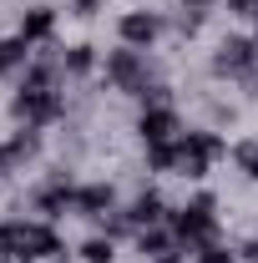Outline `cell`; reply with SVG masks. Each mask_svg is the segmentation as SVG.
<instances>
[{
  "instance_id": "1",
  "label": "cell",
  "mask_w": 258,
  "mask_h": 263,
  "mask_svg": "<svg viewBox=\"0 0 258 263\" xmlns=\"http://www.w3.org/2000/svg\"><path fill=\"white\" fill-rule=\"evenodd\" d=\"M167 228H172V238H177L182 248H202V243H213V238H218V197H213V193H197L193 202L172 208V213H167Z\"/></svg>"
},
{
  "instance_id": "2",
  "label": "cell",
  "mask_w": 258,
  "mask_h": 263,
  "mask_svg": "<svg viewBox=\"0 0 258 263\" xmlns=\"http://www.w3.org/2000/svg\"><path fill=\"white\" fill-rule=\"evenodd\" d=\"M213 157H228V142L218 132H182L177 137V177H208Z\"/></svg>"
},
{
  "instance_id": "3",
  "label": "cell",
  "mask_w": 258,
  "mask_h": 263,
  "mask_svg": "<svg viewBox=\"0 0 258 263\" xmlns=\"http://www.w3.org/2000/svg\"><path fill=\"white\" fill-rule=\"evenodd\" d=\"M106 81H112L117 91H127V97H142V91L152 86V66H147L142 51L117 46V51H106Z\"/></svg>"
},
{
  "instance_id": "4",
  "label": "cell",
  "mask_w": 258,
  "mask_h": 263,
  "mask_svg": "<svg viewBox=\"0 0 258 263\" xmlns=\"http://www.w3.org/2000/svg\"><path fill=\"white\" fill-rule=\"evenodd\" d=\"M66 111V101L56 86H21L15 97H10V117L15 122H26V127H46V122H56Z\"/></svg>"
},
{
  "instance_id": "5",
  "label": "cell",
  "mask_w": 258,
  "mask_h": 263,
  "mask_svg": "<svg viewBox=\"0 0 258 263\" xmlns=\"http://www.w3.org/2000/svg\"><path fill=\"white\" fill-rule=\"evenodd\" d=\"M253 61H258V41L228 35V41H218V51H213V76H253Z\"/></svg>"
},
{
  "instance_id": "6",
  "label": "cell",
  "mask_w": 258,
  "mask_h": 263,
  "mask_svg": "<svg viewBox=\"0 0 258 263\" xmlns=\"http://www.w3.org/2000/svg\"><path fill=\"white\" fill-rule=\"evenodd\" d=\"M15 228H21V258H61L66 263V243H61V233L51 228V223H46V218H41V223H21V218H15Z\"/></svg>"
},
{
  "instance_id": "7",
  "label": "cell",
  "mask_w": 258,
  "mask_h": 263,
  "mask_svg": "<svg viewBox=\"0 0 258 263\" xmlns=\"http://www.w3.org/2000/svg\"><path fill=\"white\" fill-rule=\"evenodd\" d=\"M117 35H122V46H132V51H147L162 35V15L157 10H127V15L117 21Z\"/></svg>"
},
{
  "instance_id": "8",
  "label": "cell",
  "mask_w": 258,
  "mask_h": 263,
  "mask_svg": "<svg viewBox=\"0 0 258 263\" xmlns=\"http://www.w3.org/2000/svg\"><path fill=\"white\" fill-rule=\"evenodd\" d=\"M137 137H142V142H177V137H182V117H177L172 106H142Z\"/></svg>"
},
{
  "instance_id": "9",
  "label": "cell",
  "mask_w": 258,
  "mask_h": 263,
  "mask_svg": "<svg viewBox=\"0 0 258 263\" xmlns=\"http://www.w3.org/2000/svg\"><path fill=\"white\" fill-rule=\"evenodd\" d=\"M112 208H117V187L112 182H81L76 187V202H71V213H81L91 223H97L101 213H112Z\"/></svg>"
},
{
  "instance_id": "10",
  "label": "cell",
  "mask_w": 258,
  "mask_h": 263,
  "mask_svg": "<svg viewBox=\"0 0 258 263\" xmlns=\"http://www.w3.org/2000/svg\"><path fill=\"white\" fill-rule=\"evenodd\" d=\"M167 213H172V208H167L162 193H152V187H147V193H137V197L127 202L132 228H157V223H167Z\"/></svg>"
},
{
  "instance_id": "11",
  "label": "cell",
  "mask_w": 258,
  "mask_h": 263,
  "mask_svg": "<svg viewBox=\"0 0 258 263\" xmlns=\"http://www.w3.org/2000/svg\"><path fill=\"white\" fill-rule=\"evenodd\" d=\"M51 31H56V10L51 5H31V10H21V35L26 41H51Z\"/></svg>"
},
{
  "instance_id": "12",
  "label": "cell",
  "mask_w": 258,
  "mask_h": 263,
  "mask_svg": "<svg viewBox=\"0 0 258 263\" xmlns=\"http://www.w3.org/2000/svg\"><path fill=\"white\" fill-rule=\"evenodd\" d=\"M132 243H137V253H142V258H162V253H167V248H177V238H172V228H137V238H132Z\"/></svg>"
},
{
  "instance_id": "13",
  "label": "cell",
  "mask_w": 258,
  "mask_h": 263,
  "mask_svg": "<svg viewBox=\"0 0 258 263\" xmlns=\"http://www.w3.org/2000/svg\"><path fill=\"white\" fill-rule=\"evenodd\" d=\"M31 66V41L26 35H10V41H0V76H10V71H26Z\"/></svg>"
},
{
  "instance_id": "14",
  "label": "cell",
  "mask_w": 258,
  "mask_h": 263,
  "mask_svg": "<svg viewBox=\"0 0 258 263\" xmlns=\"http://www.w3.org/2000/svg\"><path fill=\"white\" fill-rule=\"evenodd\" d=\"M91 66H97V46H71V51H61V76H91Z\"/></svg>"
},
{
  "instance_id": "15",
  "label": "cell",
  "mask_w": 258,
  "mask_h": 263,
  "mask_svg": "<svg viewBox=\"0 0 258 263\" xmlns=\"http://www.w3.org/2000/svg\"><path fill=\"white\" fill-rule=\"evenodd\" d=\"M147 172H177V142H147Z\"/></svg>"
},
{
  "instance_id": "16",
  "label": "cell",
  "mask_w": 258,
  "mask_h": 263,
  "mask_svg": "<svg viewBox=\"0 0 258 263\" xmlns=\"http://www.w3.org/2000/svg\"><path fill=\"white\" fill-rule=\"evenodd\" d=\"M86 263H112V253H117V238H106V233H91L81 248H76Z\"/></svg>"
},
{
  "instance_id": "17",
  "label": "cell",
  "mask_w": 258,
  "mask_h": 263,
  "mask_svg": "<svg viewBox=\"0 0 258 263\" xmlns=\"http://www.w3.org/2000/svg\"><path fill=\"white\" fill-rule=\"evenodd\" d=\"M15 258H21V228L0 223V263H15Z\"/></svg>"
},
{
  "instance_id": "18",
  "label": "cell",
  "mask_w": 258,
  "mask_h": 263,
  "mask_svg": "<svg viewBox=\"0 0 258 263\" xmlns=\"http://www.w3.org/2000/svg\"><path fill=\"white\" fill-rule=\"evenodd\" d=\"M233 162L243 167V177L258 182V142H238V147H233Z\"/></svg>"
},
{
  "instance_id": "19",
  "label": "cell",
  "mask_w": 258,
  "mask_h": 263,
  "mask_svg": "<svg viewBox=\"0 0 258 263\" xmlns=\"http://www.w3.org/2000/svg\"><path fill=\"white\" fill-rule=\"evenodd\" d=\"M193 253H197V263H233V258H238V253L223 248L218 238H213V243H202V248H193Z\"/></svg>"
},
{
  "instance_id": "20",
  "label": "cell",
  "mask_w": 258,
  "mask_h": 263,
  "mask_svg": "<svg viewBox=\"0 0 258 263\" xmlns=\"http://www.w3.org/2000/svg\"><path fill=\"white\" fill-rule=\"evenodd\" d=\"M97 10H101V0H71V15H76V21H91Z\"/></svg>"
},
{
  "instance_id": "21",
  "label": "cell",
  "mask_w": 258,
  "mask_h": 263,
  "mask_svg": "<svg viewBox=\"0 0 258 263\" xmlns=\"http://www.w3.org/2000/svg\"><path fill=\"white\" fill-rule=\"evenodd\" d=\"M223 5L233 10V15H253V10H258V0H223Z\"/></svg>"
},
{
  "instance_id": "22",
  "label": "cell",
  "mask_w": 258,
  "mask_h": 263,
  "mask_svg": "<svg viewBox=\"0 0 258 263\" xmlns=\"http://www.w3.org/2000/svg\"><path fill=\"white\" fill-rule=\"evenodd\" d=\"M152 263H188V248L177 243V248H167V253H162V258H152Z\"/></svg>"
},
{
  "instance_id": "23",
  "label": "cell",
  "mask_w": 258,
  "mask_h": 263,
  "mask_svg": "<svg viewBox=\"0 0 258 263\" xmlns=\"http://www.w3.org/2000/svg\"><path fill=\"white\" fill-rule=\"evenodd\" d=\"M213 5H218V0H188V10H197V15H208Z\"/></svg>"
},
{
  "instance_id": "24",
  "label": "cell",
  "mask_w": 258,
  "mask_h": 263,
  "mask_svg": "<svg viewBox=\"0 0 258 263\" xmlns=\"http://www.w3.org/2000/svg\"><path fill=\"white\" fill-rule=\"evenodd\" d=\"M238 253H243V258H248V263H258V238H253V243H243Z\"/></svg>"
},
{
  "instance_id": "25",
  "label": "cell",
  "mask_w": 258,
  "mask_h": 263,
  "mask_svg": "<svg viewBox=\"0 0 258 263\" xmlns=\"http://www.w3.org/2000/svg\"><path fill=\"white\" fill-rule=\"evenodd\" d=\"M253 76H258V61H253Z\"/></svg>"
},
{
  "instance_id": "26",
  "label": "cell",
  "mask_w": 258,
  "mask_h": 263,
  "mask_svg": "<svg viewBox=\"0 0 258 263\" xmlns=\"http://www.w3.org/2000/svg\"><path fill=\"white\" fill-rule=\"evenodd\" d=\"M0 41H5V35H0Z\"/></svg>"
}]
</instances>
